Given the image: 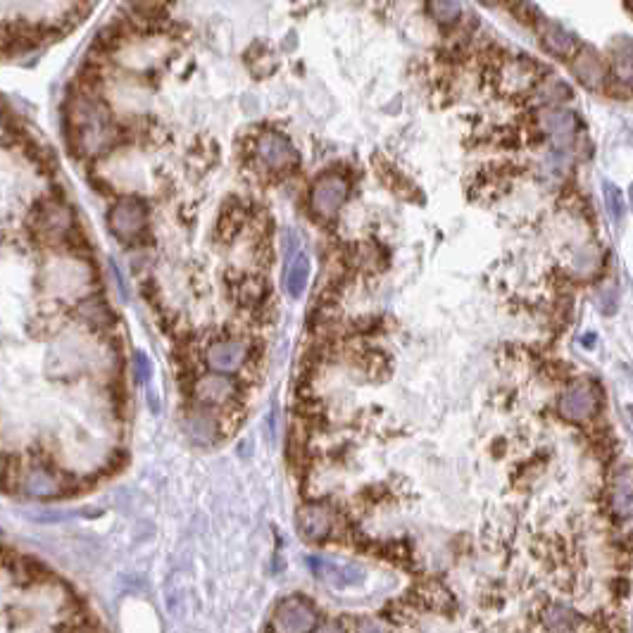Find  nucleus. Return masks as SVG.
<instances>
[{
    "label": "nucleus",
    "mask_w": 633,
    "mask_h": 633,
    "mask_svg": "<svg viewBox=\"0 0 633 633\" xmlns=\"http://www.w3.org/2000/svg\"><path fill=\"white\" fill-rule=\"evenodd\" d=\"M67 127L72 134V148L84 158H98L117 143V127L108 105L93 93H77L70 98Z\"/></svg>",
    "instance_id": "nucleus-1"
},
{
    "label": "nucleus",
    "mask_w": 633,
    "mask_h": 633,
    "mask_svg": "<svg viewBox=\"0 0 633 633\" xmlns=\"http://www.w3.org/2000/svg\"><path fill=\"white\" fill-rule=\"evenodd\" d=\"M96 274L89 260L74 253H53L43 260L39 269L41 291L53 298L81 300L89 296Z\"/></svg>",
    "instance_id": "nucleus-2"
},
{
    "label": "nucleus",
    "mask_w": 633,
    "mask_h": 633,
    "mask_svg": "<svg viewBox=\"0 0 633 633\" xmlns=\"http://www.w3.org/2000/svg\"><path fill=\"white\" fill-rule=\"evenodd\" d=\"M34 229L36 236L50 248H55V253H74L79 255V227L77 217H74L72 205L60 196H46L39 203V208L34 210Z\"/></svg>",
    "instance_id": "nucleus-3"
},
{
    "label": "nucleus",
    "mask_w": 633,
    "mask_h": 633,
    "mask_svg": "<svg viewBox=\"0 0 633 633\" xmlns=\"http://www.w3.org/2000/svg\"><path fill=\"white\" fill-rule=\"evenodd\" d=\"M12 488L27 500L48 503L74 493V481L60 467L46 460H29L24 465H15L12 472Z\"/></svg>",
    "instance_id": "nucleus-4"
},
{
    "label": "nucleus",
    "mask_w": 633,
    "mask_h": 633,
    "mask_svg": "<svg viewBox=\"0 0 633 633\" xmlns=\"http://www.w3.org/2000/svg\"><path fill=\"white\" fill-rule=\"evenodd\" d=\"M600 407V391L598 386L591 384V381L579 379L574 384H569L562 391L560 400H557V412L564 422L572 424H584L588 419H593L598 415Z\"/></svg>",
    "instance_id": "nucleus-5"
},
{
    "label": "nucleus",
    "mask_w": 633,
    "mask_h": 633,
    "mask_svg": "<svg viewBox=\"0 0 633 633\" xmlns=\"http://www.w3.org/2000/svg\"><path fill=\"white\" fill-rule=\"evenodd\" d=\"M319 624V612L303 595H288L272 612L274 633H310Z\"/></svg>",
    "instance_id": "nucleus-6"
},
{
    "label": "nucleus",
    "mask_w": 633,
    "mask_h": 633,
    "mask_svg": "<svg viewBox=\"0 0 633 633\" xmlns=\"http://www.w3.org/2000/svg\"><path fill=\"white\" fill-rule=\"evenodd\" d=\"M148 224V210L136 196H122L108 212V227L122 243L136 241Z\"/></svg>",
    "instance_id": "nucleus-7"
},
{
    "label": "nucleus",
    "mask_w": 633,
    "mask_h": 633,
    "mask_svg": "<svg viewBox=\"0 0 633 633\" xmlns=\"http://www.w3.org/2000/svg\"><path fill=\"white\" fill-rule=\"evenodd\" d=\"M350 191L348 179L338 172H329L324 177H319L315 184H312L310 191V208L317 217L331 219L338 215V210L343 208Z\"/></svg>",
    "instance_id": "nucleus-8"
},
{
    "label": "nucleus",
    "mask_w": 633,
    "mask_h": 633,
    "mask_svg": "<svg viewBox=\"0 0 633 633\" xmlns=\"http://www.w3.org/2000/svg\"><path fill=\"white\" fill-rule=\"evenodd\" d=\"M336 522L338 515L329 503H307L298 512V534L310 543H322L334 534Z\"/></svg>",
    "instance_id": "nucleus-9"
},
{
    "label": "nucleus",
    "mask_w": 633,
    "mask_h": 633,
    "mask_svg": "<svg viewBox=\"0 0 633 633\" xmlns=\"http://www.w3.org/2000/svg\"><path fill=\"white\" fill-rule=\"evenodd\" d=\"M236 381L231 379L229 374H219V372H208L203 376H198L196 384H193V400L200 407H224L231 405L236 400Z\"/></svg>",
    "instance_id": "nucleus-10"
},
{
    "label": "nucleus",
    "mask_w": 633,
    "mask_h": 633,
    "mask_svg": "<svg viewBox=\"0 0 633 633\" xmlns=\"http://www.w3.org/2000/svg\"><path fill=\"white\" fill-rule=\"evenodd\" d=\"M307 567H310L319 579L327 581V584L334 588L357 586V584H362L367 576L365 569H362L357 562L329 560V557H317V555L307 557Z\"/></svg>",
    "instance_id": "nucleus-11"
},
{
    "label": "nucleus",
    "mask_w": 633,
    "mask_h": 633,
    "mask_svg": "<svg viewBox=\"0 0 633 633\" xmlns=\"http://www.w3.org/2000/svg\"><path fill=\"white\" fill-rule=\"evenodd\" d=\"M250 346L241 338H222L215 341L205 350V365L210 367V372L219 374H234L236 369H241L248 362Z\"/></svg>",
    "instance_id": "nucleus-12"
},
{
    "label": "nucleus",
    "mask_w": 633,
    "mask_h": 633,
    "mask_svg": "<svg viewBox=\"0 0 633 633\" xmlns=\"http://www.w3.org/2000/svg\"><path fill=\"white\" fill-rule=\"evenodd\" d=\"M255 153L269 169H291L298 165V150L279 131H265L255 143Z\"/></svg>",
    "instance_id": "nucleus-13"
},
{
    "label": "nucleus",
    "mask_w": 633,
    "mask_h": 633,
    "mask_svg": "<svg viewBox=\"0 0 633 633\" xmlns=\"http://www.w3.org/2000/svg\"><path fill=\"white\" fill-rule=\"evenodd\" d=\"M307 281H310V258L300 248L298 236L293 234V243H286V265H284V288L291 298H303Z\"/></svg>",
    "instance_id": "nucleus-14"
},
{
    "label": "nucleus",
    "mask_w": 633,
    "mask_h": 633,
    "mask_svg": "<svg viewBox=\"0 0 633 633\" xmlns=\"http://www.w3.org/2000/svg\"><path fill=\"white\" fill-rule=\"evenodd\" d=\"M184 429L186 436L196 446H215L219 438V422L210 407L196 405L193 410H188L184 417Z\"/></svg>",
    "instance_id": "nucleus-15"
},
{
    "label": "nucleus",
    "mask_w": 633,
    "mask_h": 633,
    "mask_svg": "<svg viewBox=\"0 0 633 633\" xmlns=\"http://www.w3.org/2000/svg\"><path fill=\"white\" fill-rule=\"evenodd\" d=\"M538 34H541L543 48L555 58H574L576 50H579L574 36L557 22L538 20Z\"/></svg>",
    "instance_id": "nucleus-16"
},
{
    "label": "nucleus",
    "mask_w": 633,
    "mask_h": 633,
    "mask_svg": "<svg viewBox=\"0 0 633 633\" xmlns=\"http://www.w3.org/2000/svg\"><path fill=\"white\" fill-rule=\"evenodd\" d=\"M74 315H77L81 324H86V327L93 329V331L110 329L112 322H115V319H112V310L108 307V303H105V300L100 296H93V293L77 300V305H74Z\"/></svg>",
    "instance_id": "nucleus-17"
},
{
    "label": "nucleus",
    "mask_w": 633,
    "mask_h": 633,
    "mask_svg": "<svg viewBox=\"0 0 633 633\" xmlns=\"http://www.w3.org/2000/svg\"><path fill=\"white\" fill-rule=\"evenodd\" d=\"M610 507L612 515L619 522H629L631 519V507H633V495H631V467L624 465L617 469L612 476L610 484Z\"/></svg>",
    "instance_id": "nucleus-18"
},
{
    "label": "nucleus",
    "mask_w": 633,
    "mask_h": 633,
    "mask_svg": "<svg viewBox=\"0 0 633 633\" xmlns=\"http://www.w3.org/2000/svg\"><path fill=\"white\" fill-rule=\"evenodd\" d=\"M574 74L586 89H600L605 84L607 70H605V62L600 60V55L595 53L591 48L584 50H576L574 55Z\"/></svg>",
    "instance_id": "nucleus-19"
},
{
    "label": "nucleus",
    "mask_w": 633,
    "mask_h": 633,
    "mask_svg": "<svg viewBox=\"0 0 633 633\" xmlns=\"http://www.w3.org/2000/svg\"><path fill=\"white\" fill-rule=\"evenodd\" d=\"M579 614H576L569 605L553 603L543 610V626L550 633H576L579 631Z\"/></svg>",
    "instance_id": "nucleus-20"
},
{
    "label": "nucleus",
    "mask_w": 633,
    "mask_h": 633,
    "mask_svg": "<svg viewBox=\"0 0 633 633\" xmlns=\"http://www.w3.org/2000/svg\"><path fill=\"white\" fill-rule=\"evenodd\" d=\"M538 122H541V127L548 131L550 136H555V139H569V136L576 131V117L572 115L569 110H545L541 117H538Z\"/></svg>",
    "instance_id": "nucleus-21"
},
{
    "label": "nucleus",
    "mask_w": 633,
    "mask_h": 633,
    "mask_svg": "<svg viewBox=\"0 0 633 633\" xmlns=\"http://www.w3.org/2000/svg\"><path fill=\"white\" fill-rule=\"evenodd\" d=\"M429 10L438 22L453 24L457 17H460L462 8H460V0H429Z\"/></svg>",
    "instance_id": "nucleus-22"
},
{
    "label": "nucleus",
    "mask_w": 633,
    "mask_h": 633,
    "mask_svg": "<svg viewBox=\"0 0 633 633\" xmlns=\"http://www.w3.org/2000/svg\"><path fill=\"white\" fill-rule=\"evenodd\" d=\"M605 200H607V210H610L612 219H622V215H624L622 191H619L617 186L605 184Z\"/></svg>",
    "instance_id": "nucleus-23"
},
{
    "label": "nucleus",
    "mask_w": 633,
    "mask_h": 633,
    "mask_svg": "<svg viewBox=\"0 0 633 633\" xmlns=\"http://www.w3.org/2000/svg\"><path fill=\"white\" fill-rule=\"evenodd\" d=\"M134 374H136V379L141 381V384H148V381H150V374H153V367H150L148 357L143 355V353H136V355H134Z\"/></svg>",
    "instance_id": "nucleus-24"
},
{
    "label": "nucleus",
    "mask_w": 633,
    "mask_h": 633,
    "mask_svg": "<svg viewBox=\"0 0 633 633\" xmlns=\"http://www.w3.org/2000/svg\"><path fill=\"white\" fill-rule=\"evenodd\" d=\"M12 472H15V465L8 462V457L0 455V488H8L12 481Z\"/></svg>",
    "instance_id": "nucleus-25"
},
{
    "label": "nucleus",
    "mask_w": 633,
    "mask_h": 633,
    "mask_svg": "<svg viewBox=\"0 0 633 633\" xmlns=\"http://www.w3.org/2000/svg\"><path fill=\"white\" fill-rule=\"evenodd\" d=\"M355 633H388V631H386V626L374 622V619H360V622L355 624Z\"/></svg>",
    "instance_id": "nucleus-26"
},
{
    "label": "nucleus",
    "mask_w": 633,
    "mask_h": 633,
    "mask_svg": "<svg viewBox=\"0 0 633 633\" xmlns=\"http://www.w3.org/2000/svg\"><path fill=\"white\" fill-rule=\"evenodd\" d=\"M310 633H348V631L341 622H324V624H317Z\"/></svg>",
    "instance_id": "nucleus-27"
},
{
    "label": "nucleus",
    "mask_w": 633,
    "mask_h": 633,
    "mask_svg": "<svg viewBox=\"0 0 633 633\" xmlns=\"http://www.w3.org/2000/svg\"><path fill=\"white\" fill-rule=\"evenodd\" d=\"M481 3H495V0H481Z\"/></svg>",
    "instance_id": "nucleus-28"
}]
</instances>
